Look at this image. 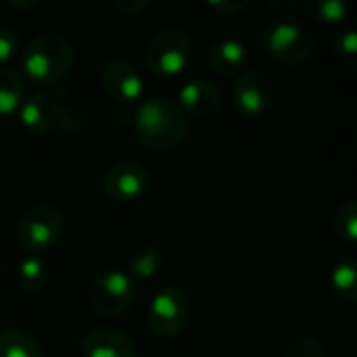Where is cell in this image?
Instances as JSON below:
<instances>
[{"label": "cell", "mask_w": 357, "mask_h": 357, "mask_svg": "<svg viewBox=\"0 0 357 357\" xmlns=\"http://www.w3.org/2000/svg\"><path fill=\"white\" fill-rule=\"evenodd\" d=\"M190 130L188 115L167 96H151L134 111V132L151 151H169L178 146Z\"/></svg>", "instance_id": "cell-1"}, {"label": "cell", "mask_w": 357, "mask_h": 357, "mask_svg": "<svg viewBox=\"0 0 357 357\" xmlns=\"http://www.w3.org/2000/svg\"><path fill=\"white\" fill-rule=\"evenodd\" d=\"M73 46L61 33H40L31 38L19 56L23 77L42 88L56 86L73 67Z\"/></svg>", "instance_id": "cell-2"}, {"label": "cell", "mask_w": 357, "mask_h": 357, "mask_svg": "<svg viewBox=\"0 0 357 357\" xmlns=\"http://www.w3.org/2000/svg\"><path fill=\"white\" fill-rule=\"evenodd\" d=\"M314 46V31L293 15H278L264 29V48L268 56L280 65H301L312 56Z\"/></svg>", "instance_id": "cell-3"}, {"label": "cell", "mask_w": 357, "mask_h": 357, "mask_svg": "<svg viewBox=\"0 0 357 357\" xmlns=\"http://www.w3.org/2000/svg\"><path fill=\"white\" fill-rule=\"evenodd\" d=\"M192 52L195 44L190 36L184 29L167 27L157 31L149 40L144 48V61L153 73L161 77H174L188 67V63L192 61Z\"/></svg>", "instance_id": "cell-4"}, {"label": "cell", "mask_w": 357, "mask_h": 357, "mask_svg": "<svg viewBox=\"0 0 357 357\" xmlns=\"http://www.w3.org/2000/svg\"><path fill=\"white\" fill-rule=\"evenodd\" d=\"M63 228L65 218L56 207L36 205L19 218L15 238L27 255H42L59 243Z\"/></svg>", "instance_id": "cell-5"}, {"label": "cell", "mask_w": 357, "mask_h": 357, "mask_svg": "<svg viewBox=\"0 0 357 357\" xmlns=\"http://www.w3.org/2000/svg\"><path fill=\"white\" fill-rule=\"evenodd\" d=\"M188 316H190L188 297L178 287L159 289L153 295V299L149 303V312H146V320H149L151 331L155 335L167 337V339L178 337L186 328Z\"/></svg>", "instance_id": "cell-6"}, {"label": "cell", "mask_w": 357, "mask_h": 357, "mask_svg": "<svg viewBox=\"0 0 357 357\" xmlns=\"http://www.w3.org/2000/svg\"><path fill=\"white\" fill-rule=\"evenodd\" d=\"M136 282L123 270L102 272L90 287V305L100 316H119L134 303Z\"/></svg>", "instance_id": "cell-7"}, {"label": "cell", "mask_w": 357, "mask_h": 357, "mask_svg": "<svg viewBox=\"0 0 357 357\" xmlns=\"http://www.w3.org/2000/svg\"><path fill=\"white\" fill-rule=\"evenodd\" d=\"M234 109L247 117L257 119L266 115L274 102V84L264 71H243L232 86Z\"/></svg>", "instance_id": "cell-8"}, {"label": "cell", "mask_w": 357, "mask_h": 357, "mask_svg": "<svg viewBox=\"0 0 357 357\" xmlns=\"http://www.w3.org/2000/svg\"><path fill=\"white\" fill-rule=\"evenodd\" d=\"M105 192L117 203H132L140 199L149 186V172L140 161L123 159L113 163L105 174Z\"/></svg>", "instance_id": "cell-9"}, {"label": "cell", "mask_w": 357, "mask_h": 357, "mask_svg": "<svg viewBox=\"0 0 357 357\" xmlns=\"http://www.w3.org/2000/svg\"><path fill=\"white\" fill-rule=\"evenodd\" d=\"M17 115L21 126L29 134H46L59 126L63 117V107L56 94L48 90H38L21 102Z\"/></svg>", "instance_id": "cell-10"}, {"label": "cell", "mask_w": 357, "mask_h": 357, "mask_svg": "<svg viewBox=\"0 0 357 357\" xmlns=\"http://www.w3.org/2000/svg\"><path fill=\"white\" fill-rule=\"evenodd\" d=\"M100 82L107 94L119 102H134L142 96L144 90L140 71L126 59L109 61L100 71Z\"/></svg>", "instance_id": "cell-11"}, {"label": "cell", "mask_w": 357, "mask_h": 357, "mask_svg": "<svg viewBox=\"0 0 357 357\" xmlns=\"http://www.w3.org/2000/svg\"><path fill=\"white\" fill-rule=\"evenodd\" d=\"M220 90L209 79H190L178 90V105L186 115L205 117L220 107Z\"/></svg>", "instance_id": "cell-12"}, {"label": "cell", "mask_w": 357, "mask_h": 357, "mask_svg": "<svg viewBox=\"0 0 357 357\" xmlns=\"http://www.w3.org/2000/svg\"><path fill=\"white\" fill-rule=\"evenodd\" d=\"M84 356L86 357H136L134 343L130 337L115 328H92L84 337Z\"/></svg>", "instance_id": "cell-13"}, {"label": "cell", "mask_w": 357, "mask_h": 357, "mask_svg": "<svg viewBox=\"0 0 357 357\" xmlns=\"http://www.w3.org/2000/svg\"><path fill=\"white\" fill-rule=\"evenodd\" d=\"M207 63L218 75H241L249 63V48L236 38H224L209 48Z\"/></svg>", "instance_id": "cell-14"}, {"label": "cell", "mask_w": 357, "mask_h": 357, "mask_svg": "<svg viewBox=\"0 0 357 357\" xmlns=\"http://www.w3.org/2000/svg\"><path fill=\"white\" fill-rule=\"evenodd\" d=\"M163 266V253L159 247L155 245H142L136 247L130 255H128V264H126V274L136 282V280H151L161 272Z\"/></svg>", "instance_id": "cell-15"}, {"label": "cell", "mask_w": 357, "mask_h": 357, "mask_svg": "<svg viewBox=\"0 0 357 357\" xmlns=\"http://www.w3.org/2000/svg\"><path fill=\"white\" fill-rule=\"evenodd\" d=\"M23 100H25V79L17 71L0 67V119L15 115Z\"/></svg>", "instance_id": "cell-16"}, {"label": "cell", "mask_w": 357, "mask_h": 357, "mask_svg": "<svg viewBox=\"0 0 357 357\" xmlns=\"http://www.w3.org/2000/svg\"><path fill=\"white\" fill-rule=\"evenodd\" d=\"M0 357H42L40 343L21 328L0 333Z\"/></svg>", "instance_id": "cell-17"}, {"label": "cell", "mask_w": 357, "mask_h": 357, "mask_svg": "<svg viewBox=\"0 0 357 357\" xmlns=\"http://www.w3.org/2000/svg\"><path fill=\"white\" fill-rule=\"evenodd\" d=\"M48 278V268L42 255H27L17 266V282L27 293H38Z\"/></svg>", "instance_id": "cell-18"}, {"label": "cell", "mask_w": 357, "mask_h": 357, "mask_svg": "<svg viewBox=\"0 0 357 357\" xmlns=\"http://www.w3.org/2000/svg\"><path fill=\"white\" fill-rule=\"evenodd\" d=\"M331 284L335 289V293L347 301V303H356L357 299V270L356 261L345 257L339 259L331 272Z\"/></svg>", "instance_id": "cell-19"}, {"label": "cell", "mask_w": 357, "mask_h": 357, "mask_svg": "<svg viewBox=\"0 0 357 357\" xmlns=\"http://www.w3.org/2000/svg\"><path fill=\"white\" fill-rule=\"evenodd\" d=\"M301 6L310 19L322 25H335L347 17V4L343 0H303Z\"/></svg>", "instance_id": "cell-20"}, {"label": "cell", "mask_w": 357, "mask_h": 357, "mask_svg": "<svg viewBox=\"0 0 357 357\" xmlns=\"http://www.w3.org/2000/svg\"><path fill=\"white\" fill-rule=\"evenodd\" d=\"M333 224H335L337 234H339L345 243H349V245L357 243V203L354 199L345 201V203L335 211Z\"/></svg>", "instance_id": "cell-21"}, {"label": "cell", "mask_w": 357, "mask_h": 357, "mask_svg": "<svg viewBox=\"0 0 357 357\" xmlns=\"http://www.w3.org/2000/svg\"><path fill=\"white\" fill-rule=\"evenodd\" d=\"M333 48H335V54L337 59L349 67V69H356L357 65V36L351 27L347 29H341L337 31L335 40H333Z\"/></svg>", "instance_id": "cell-22"}, {"label": "cell", "mask_w": 357, "mask_h": 357, "mask_svg": "<svg viewBox=\"0 0 357 357\" xmlns=\"http://www.w3.org/2000/svg\"><path fill=\"white\" fill-rule=\"evenodd\" d=\"M284 357H328V351L320 339L312 335H303L287 349Z\"/></svg>", "instance_id": "cell-23"}, {"label": "cell", "mask_w": 357, "mask_h": 357, "mask_svg": "<svg viewBox=\"0 0 357 357\" xmlns=\"http://www.w3.org/2000/svg\"><path fill=\"white\" fill-rule=\"evenodd\" d=\"M19 50V38L13 29L0 25V67L6 65Z\"/></svg>", "instance_id": "cell-24"}, {"label": "cell", "mask_w": 357, "mask_h": 357, "mask_svg": "<svg viewBox=\"0 0 357 357\" xmlns=\"http://www.w3.org/2000/svg\"><path fill=\"white\" fill-rule=\"evenodd\" d=\"M207 4H209V8L215 10L218 15L234 17V15L243 13L251 2H249V0H209Z\"/></svg>", "instance_id": "cell-25"}, {"label": "cell", "mask_w": 357, "mask_h": 357, "mask_svg": "<svg viewBox=\"0 0 357 357\" xmlns=\"http://www.w3.org/2000/svg\"><path fill=\"white\" fill-rule=\"evenodd\" d=\"M115 8L128 17H136L151 6V0H115Z\"/></svg>", "instance_id": "cell-26"}, {"label": "cell", "mask_w": 357, "mask_h": 357, "mask_svg": "<svg viewBox=\"0 0 357 357\" xmlns=\"http://www.w3.org/2000/svg\"><path fill=\"white\" fill-rule=\"evenodd\" d=\"M15 6H19V8H33V6H38L40 2L38 0H33V2H13Z\"/></svg>", "instance_id": "cell-27"}]
</instances>
